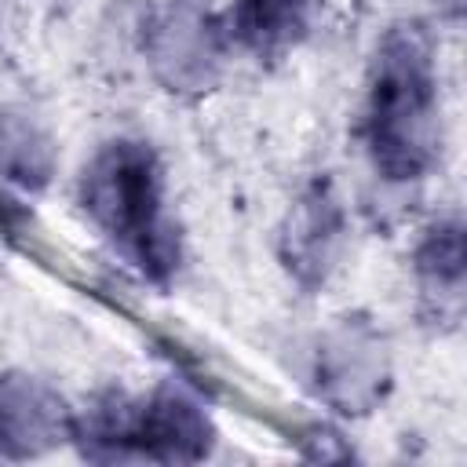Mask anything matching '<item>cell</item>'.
Listing matches in <instances>:
<instances>
[{
    "label": "cell",
    "instance_id": "1",
    "mask_svg": "<svg viewBox=\"0 0 467 467\" xmlns=\"http://www.w3.org/2000/svg\"><path fill=\"white\" fill-rule=\"evenodd\" d=\"M91 208L120 237L146 241L157 215V186L150 161L135 150H117L91 175Z\"/></svg>",
    "mask_w": 467,
    "mask_h": 467
}]
</instances>
